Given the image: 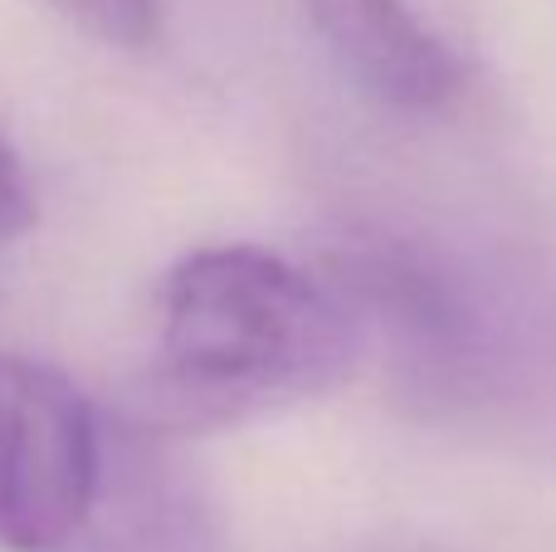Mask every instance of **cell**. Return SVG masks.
I'll use <instances>...</instances> for the list:
<instances>
[{
  "mask_svg": "<svg viewBox=\"0 0 556 552\" xmlns=\"http://www.w3.org/2000/svg\"><path fill=\"white\" fill-rule=\"evenodd\" d=\"M64 20H74L84 35L117 49H142L156 39V10L162 0H49Z\"/></svg>",
  "mask_w": 556,
  "mask_h": 552,
  "instance_id": "cell-6",
  "label": "cell"
},
{
  "mask_svg": "<svg viewBox=\"0 0 556 552\" xmlns=\"http://www.w3.org/2000/svg\"><path fill=\"white\" fill-rule=\"evenodd\" d=\"M366 333L332 274L260 244H211L166 274L137 421L162 436L244 426L337 391Z\"/></svg>",
  "mask_w": 556,
  "mask_h": 552,
  "instance_id": "cell-1",
  "label": "cell"
},
{
  "mask_svg": "<svg viewBox=\"0 0 556 552\" xmlns=\"http://www.w3.org/2000/svg\"><path fill=\"white\" fill-rule=\"evenodd\" d=\"M332 279L356 309L366 338H386V352L410 391L444 401L479 387L483 318L450 274L410 250L362 244L332 264Z\"/></svg>",
  "mask_w": 556,
  "mask_h": 552,
  "instance_id": "cell-4",
  "label": "cell"
},
{
  "mask_svg": "<svg viewBox=\"0 0 556 552\" xmlns=\"http://www.w3.org/2000/svg\"><path fill=\"white\" fill-rule=\"evenodd\" d=\"M108 426L35 357L0 352V552H74L98 504Z\"/></svg>",
  "mask_w": 556,
  "mask_h": 552,
  "instance_id": "cell-2",
  "label": "cell"
},
{
  "mask_svg": "<svg viewBox=\"0 0 556 552\" xmlns=\"http://www.w3.org/2000/svg\"><path fill=\"white\" fill-rule=\"evenodd\" d=\"M29 221H35V191H29V176H25L20 152L10 147V137L0 133V244L25 235Z\"/></svg>",
  "mask_w": 556,
  "mask_h": 552,
  "instance_id": "cell-7",
  "label": "cell"
},
{
  "mask_svg": "<svg viewBox=\"0 0 556 552\" xmlns=\"http://www.w3.org/2000/svg\"><path fill=\"white\" fill-rule=\"evenodd\" d=\"M313 29L395 113H450L479 84V35L464 0H303Z\"/></svg>",
  "mask_w": 556,
  "mask_h": 552,
  "instance_id": "cell-3",
  "label": "cell"
},
{
  "mask_svg": "<svg viewBox=\"0 0 556 552\" xmlns=\"http://www.w3.org/2000/svg\"><path fill=\"white\" fill-rule=\"evenodd\" d=\"M162 430L132 421V430H108L103 485L74 552H205L211 509L195 485L166 455Z\"/></svg>",
  "mask_w": 556,
  "mask_h": 552,
  "instance_id": "cell-5",
  "label": "cell"
}]
</instances>
